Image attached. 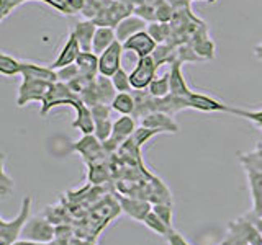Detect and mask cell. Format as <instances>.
<instances>
[{
    "instance_id": "6da1fadb",
    "label": "cell",
    "mask_w": 262,
    "mask_h": 245,
    "mask_svg": "<svg viewBox=\"0 0 262 245\" xmlns=\"http://www.w3.org/2000/svg\"><path fill=\"white\" fill-rule=\"evenodd\" d=\"M31 206L33 198L30 194H27L21 201L18 214L13 219L7 220L5 217L0 216V245H12L21 239L23 227L27 226L28 219L31 217Z\"/></svg>"
},
{
    "instance_id": "7a4b0ae2",
    "label": "cell",
    "mask_w": 262,
    "mask_h": 245,
    "mask_svg": "<svg viewBox=\"0 0 262 245\" xmlns=\"http://www.w3.org/2000/svg\"><path fill=\"white\" fill-rule=\"evenodd\" d=\"M21 239L41 243H51L56 239V224L51 223L45 214L31 216L27 226L23 227Z\"/></svg>"
},
{
    "instance_id": "3957f363",
    "label": "cell",
    "mask_w": 262,
    "mask_h": 245,
    "mask_svg": "<svg viewBox=\"0 0 262 245\" xmlns=\"http://www.w3.org/2000/svg\"><path fill=\"white\" fill-rule=\"evenodd\" d=\"M80 98L72 92L71 87L66 84V82H54L49 87L48 93L45 102L41 103V116H46V114L51 111L56 106H62V105H68V106H74Z\"/></svg>"
},
{
    "instance_id": "277c9868",
    "label": "cell",
    "mask_w": 262,
    "mask_h": 245,
    "mask_svg": "<svg viewBox=\"0 0 262 245\" xmlns=\"http://www.w3.org/2000/svg\"><path fill=\"white\" fill-rule=\"evenodd\" d=\"M72 151H76L87 165L103 162V155L108 154L95 134H82L80 139L72 142Z\"/></svg>"
},
{
    "instance_id": "5b68a950",
    "label": "cell",
    "mask_w": 262,
    "mask_h": 245,
    "mask_svg": "<svg viewBox=\"0 0 262 245\" xmlns=\"http://www.w3.org/2000/svg\"><path fill=\"white\" fill-rule=\"evenodd\" d=\"M51 84L45 80H36V79H23V82L18 87V98H16V105L25 106L31 102H36V103H43L46 93Z\"/></svg>"
},
{
    "instance_id": "8992f818",
    "label": "cell",
    "mask_w": 262,
    "mask_h": 245,
    "mask_svg": "<svg viewBox=\"0 0 262 245\" xmlns=\"http://www.w3.org/2000/svg\"><path fill=\"white\" fill-rule=\"evenodd\" d=\"M158 69L159 67L156 65L152 56L138 59L133 72L129 74V80H131V87H133V90H147V87H149V84L156 77Z\"/></svg>"
},
{
    "instance_id": "52a82bcc",
    "label": "cell",
    "mask_w": 262,
    "mask_h": 245,
    "mask_svg": "<svg viewBox=\"0 0 262 245\" xmlns=\"http://www.w3.org/2000/svg\"><path fill=\"white\" fill-rule=\"evenodd\" d=\"M125 47L120 41H115V43L106 47L105 51L98 56V70H100V76L112 77L115 72L121 69V56Z\"/></svg>"
},
{
    "instance_id": "ba28073f",
    "label": "cell",
    "mask_w": 262,
    "mask_h": 245,
    "mask_svg": "<svg viewBox=\"0 0 262 245\" xmlns=\"http://www.w3.org/2000/svg\"><path fill=\"white\" fill-rule=\"evenodd\" d=\"M141 125L158 129L161 134L167 133V134H177L180 128L177 125V121L174 119V114H169L166 111H151L149 114H146L141 119Z\"/></svg>"
},
{
    "instance_id": "9c48e42d",
    "label": "cell",
    "mask_w": 262,
    "mask_h": 245,
    "mask_svg": "<svg viewBox=\"0 0 262 245\" xmlns=\"http://www.w3.org/2000/svg\"><path fill=\"white\" fill-rule=\"evenodd\" d=\"M118 203L121 212L131 219L138 220V223L143 224V220L146 219V216L152 211V203L149 200L144 198H136V196H131V198H125V196H118Z\"/></svg>"
},
{
    "instance_id": "30bf717a",
    "label": "cell",
    "mask_w": 262,
    "mask_h": 245,
    "mask_svg": "<svg viewBox=\"0 0 262 245\" xmlns=\"http://www.w3.org/2000/svg\"><path fill=\"white\" fill-rule=\"evenodd\" d=\"M123 47H125V51L133 53L138 59H141V57L151 56L154 53V49L158 47V43H156L152 36L144 30V31L136 33V35H133L129 39H126L125 43H123Z\"/></svg>"
},
{
    "instance_id": "8fae6325",
    "label": "cell",
    "mask_w": 262,
    "mask_h": 245,
    "mask_svg": "<svg viewBox=\"0 0 262 245\" xmlns=\"http://www.w3.org/2000/svg\"><path fill=\"white\" fill-rule=\"evenodd\" d=\"M185 105L187 108L202 113H229V106H226L225 103H221L208 95L196 93V92H192L188 96H185Z\"/></svg>"
},
{
    "instance_id": "7c38bea8",
    "label": "cell",
    "mask_w": 262,
    "mask_h": 245,
    "mask_svg": "<svg viewBox=\"0 0 262 245\" xmlns=\"http://www.w3.org/2000/svg\"><path fill=\"white\" fill-rule=\"evenodd\" d=\"M82 53V47H80V43L76 36V33L71 31L68 39H66V43L62 44L59 54H57L56 61L51 64V67L56 70V69H61V67H66V65H71V64H76L79 54Z\"/></svg>"
},
{
    "instance_id": "4fadbf2b",
    "label": "cell",
    "mask_w": 262,
    "mask_h": 245,
    "mask_svg": "<svg viewBox=\"0 0 262 245\" xmlns=\"http://www.w3.org/2000/svg\"><path fill=\"white\" fill-rule=\"evenodd\" d=\"M113 28H115V33H117V39L120 43H125L126 39H129L133 35H136V33L144 31L147 28V21L138 15H128L123 20H120Z\"/></svg>"
},
{
    "instance_id": "5bb4252c",
    "label": "cell",
    "mask_w": 262,
    "mask_h": 245,
    "mask_svg": "<svg viewBox=\"0 0 262 245\" xmlns=\"http://www.w3.org/2000/svg\"><path fill=\"white\" fill-rule=\"evenodd\" d=\"M76 110V119L72 121V128L80 131V134H94L95 131V118L92 114V108L79 100L72 106Z\"/></svg>"
},
{
    "instance_id": "9a60e30c",
    "label": "cell",
    "mask_w": 262,
    "mask_h": 245,
    "mask_svg": "<svg viewBox=\"0 0 262 245\" xmlns=\"http://www.w3.org/2000/svg\"><path fill=\"white\" fill-rule=\"evenodd\" d=\"M21 77L45 80V82H49V84H54V82H57V72L51 67V65H39L35 62L23 61L21 62Z\"/></svg>"
},
{
    "instance_id": "2e32d148",
    "label": "cell",
    "mask_w": 262,
    "mask_h": 245,
    "mask_svg": "<svg viewBox=\"0 0 262 245\" xmlns=\"http://www.w3.org/2000/svg\"><path fill=\"white\" fill-rule=\"evenodd\" d=\"M169 76H170V93L176 95V96H188L192 93L190 87L187 85L185 77H184V72H182V64L180 62H172L170 64V70H169Z\"/></svg>"
},
{
    "instance_id": "e0dca14e",
    "label": "cell",
    "mask_w": 262,
    "mask_h": 245,
    "mask_svg": "<svg viewBox=\"0 0 262 245\" xmlns=\"http://www.w3.org/2000/svg\"><path fill=\"white\" fill-rule=\"evenodd\" d=\"M97 28H98V24L94 20H82L74 27L72 31L76 33L82 51H92V43H94Z\"/></svg>"
},
{
    "instance_id": "ac0fdd59",
    "label": "cell",
    "mask_w": 262,
    "mask_h": 245,
    "mask_svg": "<svg viewBox=\"0 0 262 245\" xmlns=\"http://www.w3.org/2000/svg\"><path fill=\"white\" fill-rule=\"evenodd\" d=\"M76 65L79 67L80 76L87 79L94 80L100 74V70H98V54H95L94 51H82L77 57Z\"/></svg>"
},
{
    "instance_id": "d6986e66",
    "label": "cell",
    "mask_w": 262,
    "mask_h": 245,
    "mask_svg": "<svg viewBox=\"0 0 262 245\" xmlns=\"http://www.w3.org/2000/svg\"><path fill=\"white\" fill-rule=\"evenodd\" d=\"M117 39V33H115L113 27H98L94 36V43H92V51L95 54L100 56L106 47H110Z\"/></svg>"
},
{
    "instance_id": "ffe728a7",
    "label": "cell",
    "mask_w": 262,
    "mask_h": 245,
    "mask_svg": "<svg viewBox=\"0 0 262 245\" xmlns=\"http://www.w3.org/2000/svg\"><path fill=\"white\" fill-rule=\"evenodd\" d=\"M95 90H97V95H98V102L105 103V105H112L113 98L117 96V88H115L113 82L110 77L106 76H100L98 74L97 79H95Z\"/></svg>"
},
{
    "instance_id": "44dd1931",
    "label": "cell",
    "mask_w": 262,
    "mask_h": 245,
    "mask_svg": "<svg viewBox=\"0 0 262 245\" xmlns=\"http://www.w3.org/2000/svg\"><path fill=\"white\" fill-rule=\"evenodd\" d=\"M110 106H112L113 111H117L120 114H131V116H133L135 110H136L135 96L129 92H120V93H117V96L113 98Z\"/></svg>"
},
{
    "instance_id": "7402d4cb",
    "label": "cell",
    "mask_w": 262,
    "mask_h": 245,
    "mask_svg": "<svg viewBox=\"0 0 262 245\" xmlns=\"http://www.w3.org/2000/svg\"><path fill=\"white\" fill-rule=\"evenodd\" d=\"M146 31L149 33V35L152 36V39L158 44H164V43H169V41H170V36H172V31H174V28H172L170 23L151 21V23H147Z\"/></svg>"
},
{
    "instance_id": "603a6c76",
    "label": "cell",
    "mask_w": 262,
    "mask_h": 245,
    "mask_svg": "<svg viewBox=\"0 0 262 245\" xmlns=\"http://www.w3.org/2000/svg\"><path fill=\"white\" fill-rule=\"evenodd\" d=\"M147 92H149L154 98H164L170 95V76L169 72H166L164 76H156L154 80L147 87Z\"/></svg>"
},
{
    "instance_id": "cb8c5ba5",
    "label": "cell",
    "mask_w": 262,
    "mask_h": 245,
    "mask_svg": "<svg viewBox=\"0 0 262 245\" xmlns=\"http://www.w3.org/2000/svg\"><path fill=\"white\" fill-rule=\"evenodd\" d=\"M21 62L16 57L2 53L0 54V72L7 77H13V76H21Z\"/></svg>"
},
{
    "instance_id": "d4e9b609",
    "label": "cell",
    "mask_w": 262,
    "mask_h": 245,
    "mask_svg": "<svg viewBox=\"0 0 262 245\" xmlns=\"http://www.w3.org/2000/svg\"><path fill=\"white\" fill-rule=\"evenodd\" d=\"M151 56L158 67H161L162 64H172L176 62V47L170 46L169 43L158 44V47L154 49V53Z\"/></svg>"
},
{
    "instance_id": "484cf974",
    "label": "cell",
    "mask_w": 262,
    "mask_h": 245,
    "mask_svg": "<svg viewBox=\"0 0 262 245\" xmlns=\"http://www.w3.org/2000/svg\"><path fill=\"white\" fill-rule=\"evenodd\" d=\"M143 224L149 229V231H152L154 234H158V235H161V237H166L167 235V232L170 231L172 227H169L164 220L156 214L154 211H151L149 214L146 216V219L143 220Z\"/></svg>"
},
{
    "instance_id": "4316f807",
    "label": "cell",
    "mask_w": 262,
    "mask_h": 245,
    "mask_svg": "<svg viewBox=\"0 0 262 245\" xmlns=\"http://www.w3.org/2000/svg\"><path fill=\"white\" fill-rule=\"evenodd\" d=\"M156 134H161L158 129H152V128H147V126L141 125V126L136 128V131L133 133V136H131V139H133V142L138 147H143L146 142H149Z\"/></svg>"
},
{
    "instance_id": "83f0119b",
    "label": "cell",
    "mask_w": 262,
    "mask_h": 245,
    "mask_svg": "<svg viewBox=\"0 0 262 245\" xmlns=\"http://www.w3.org/2000/svg\"><path fill=\"white\" fill-rule=\"evenodd\" d=\"M115 88H117V92H131L133 90V87H131V80H129V74L125 70V69H120L113 74V76L110 77Z\"/></svg>"
},
{
    "instance_id": "f1b7e54d",
    "label": "cell",
    "mask_w": 262,
    "mask_h": 245,
    "mask_svg": "<svg viewBox=\"0 0 262 245\" xmlns=\"http://www.w3.org/2000/svg\"><path fill=\"white\" fill-rule=\"evenodd\" d=\"M112 133H113V121L110 118L108 119H95V131H94V134H95V137L102 144L105 141H108Z\"/></svg>"
},
{
    "instance_id": "f546056e",
    "label": "cell",
    "mask_w": 262,
    "mask_h": 245,
    "mask_svg": "<svg viewBox=\"0 0 262 245\" xmlns=\"http://www.w3.org/2000/svg\"><path fill=\"white\" fill-rule=\"evenodd\" d=\"M154 10H156V20L162 23H170L172 16H174V10H172L167 0H156Z\"/></svg>"
},
{
    "instance_id": "4dcf8cb0",
    "label": "cell",
    "mask_w": 262,
    "mask_h": 245,
    "mask_svg": "<svg viewBox=\"0 0 262 245\" xmlns=\"http://www.w3.org/2000/svg\"><path fill=\"white\" fill-rule=\"evenodd\" d=\"M152 211L169 227H172V219H174V209H172V203H158V204H152Z\"/></svg>"
},
{
    "instance_id": "1f68e13d",
    "label": "cell",
    "mask_w": 262,
    "mask_h": 245,
    "mask_svg": "<svg viewBox=\"0 0 262 245\" xmlns=\"http://www.w3.org/2000/svg\"><path fill=\"white\" fill-rule=\"evenodd\" d=\"M13 188H15L13 178L8 177L5 170V157H2V177H0V196H2V200L8 198V194L13 191Z\"/></svg>"
},
{
    "instance_id": "d6a6232c",
    "label": "cell",
    "mask_w": 262,
    "mask_h": 245,
    "mask_svg": "<svg viewBox=\"0 0 262 245\" xmlns=\"http://www.w3.org/2000/svg\"><path fill=\"white\" fill-rule=\"evenodd\" d=\"M229 113L236 114V116H241L244 119L252 121L254 125L259 126L262 129V110L260 111H248V110H241V108H231L229 106Z\"/></svg>"
},
{
    "instance_id": "836d02e7",
    "label": "cell",
    "mask_w": 262,
    "mask_h": 245,
    "mask_svg": "<svg viewBox=\"0 0 262 245\" xmlns=\"http://www.w3.org/2000/svg\"><path fill=\"white\" fill-rule=\"evenodd\" d=\"M56 72H57V80H59V82H66V84H69L71 80H74L76 77L80 76L79 67H77L76 64H71V65H66V67L56 69Z\"/></svg>"
},
{
    "instance_id": "e575fe53",
    "label": "cell",
    "mask_w": 262,
    "mask_h": 245,
    "mask_svg": "<svg viewBox=\"0 0 262 245\" xmlns=\"http://www.w3.org/2000/svg\"><path fill=\"white\" fill-rule=\"evenodd\" d=\"M87 0H64L62 4V13L66 15H76L77 12L84 10Z\"/></svg>"
},
{
    "instance_id": "d590c367",
    "label": "cell",
    "mask_w": 262,
    "mask_h": 245,
    "mask_svg": "<svg viewBox=\"0 0 262 245\" xmlns=\"http://www.w3.org/2000/svg\"><path fill=\"white\" fill-rule=\"evenodd\" d=\"M135 15L141 16V18L146 20L147 23L158 21V20H156V10H154V7H151V5H139V7H136L135 8Z\"/></svg>"
},
{
    "instance_id": "8d00e7d4",
    "label": "cell",
    "mask_w": 262,
    "mask_h": 245,
    "mask_svg": "<svg viewBox=\"0 0 262 245\" xmlns=\"http://www.w3.org/2000/svg\"><path fill=\"white\" fill-rule=\"evenodd\" d=\"M112 113V106L105 105V103H97L95 106H92V114L95 119H108Z\"/></svg>"
},
{
    "instance_id": "74e56055",
    "label": "cell",
    "mask_w": 262,
    "mask_h": 245,
    "mask_svg": "<svg viewBox=\"0 0 262 245\" xmlns=\"http://www.w3.org/2000/svg\"><path fill=\"white\" fill-rule=\"evenodd\" d=\"M166 239H167L169 245H190V243H188V240L184 239V235L180 234V232H177L174 227H172L170 231L167 232Z\"/></svg>"
},
{
    "instance_id": "f35d334b",
    "label": "cell",
    "mask_w": 262,
    "mask_h": 245,
    "mask_svg": "<svg viewBox=\"0 0 262 245\" xmlns=\"http://www.w3.org/2000/svg\"><path fill=\"white\" fill-rule=\"evenodd\" d=\"M249 223L254 226V229H256L257 234H259V237L262 239V214H257V212H254V211H252Z\"/></svg>"
},
{
    "instance_id": "ab89813d",
    "label": "cell",
    "mask_w": 262,
    "mask_h": 245,
    "mask_svg": "<svg viewBox=\"0 0 262 245\" xmlns=\"http://www.w3.org/2000/svg\"><path fill=\"white\" fill-rule=\"evenodd\" d=\"M12 245H51V243H41V242H33V240H27V239H20V240H16Z\"/></svg>"
},
{
    "instance_id": "60d3db41",
    "label": "cell",
    "mask_w": 262,
    "mask_h": 245,
    "mask_svg": "<svg viewBox=\"0 0 262 245\" xmlns=\"http://www.w3.org/2000/svg\"><path fill=\"white\" fill-rule=\"evenodd\" d=\"M205 2H208V4H215L216 0H205Z\"/></svg>"
},
{
    "instance_id": "b9f144b4",
    "label": "cell",
    "mask_w": 262,
    "mask_h": 245,
    "mask_svg": "<svg viewBox=\"0 0 262 245\" xmlns=\"http://www.w3.org/2000/svg\"><path fill=\"white\" fill-rule=\"evenodd\" d=\"M97 2H103V0H97Z\"/></svg>"
}]
</instances>
